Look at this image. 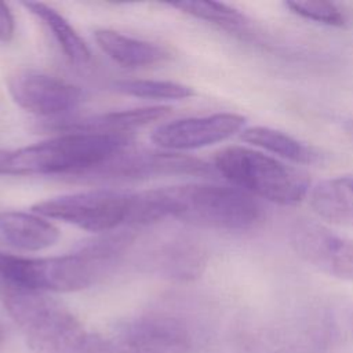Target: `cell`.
Masks as SVG:
<instances>
[{
  "label": "cell",
  "mask_w": 353,
  "mask_h": 353,
  "mask_svg": "<svg viewBox=\"0 0 353 353\" xmlns=\"http://www.w3.org/2000/svg\"><path fill=\"white\" fill-rule=\"evenodd\" d=\"M165 218L228 232L255 228L263 218L259 201L234 188L214 183H189L143 190L132 194L127 225H152Z\"/></svg>",
  "instance_id": "1"
},
{
  "label": "cell",
  "mask_w": 353,
  "mask_h": 353,
  "mask_svg": "<svg viewBox=\"0 0 353 353\" xmlns=\"http://www.w3.org/2000/svg\"><path fill=\"white\" fill-rule=\"evenodd\" d=\"M132 244V233L109 232L62 256L28 258L0 252V283L43 292L79 291L110 272Z\"/></svg>",
  "instance_id": "2"
},
{
  "label": "cell",
  "mask_w": 353,
  "mask_h": 353,
  "mask_svg": "<svg viewBox=\"0 0 353 353\" xmlns=\"http://www.w3.org/2000/svg\"><path fill=\"white\" fill-rule=\"evenodd\" d=\"M130 142L128 134L65 132L34 145L0 150V175L81 176L127 149Z\"/></svg>",
  "instance_id": "3"
},
{
  "label": "cell",
  "mask_w": 353,
  "mask_h": 353,
  "mask_svg": "<svg viewBox=\"0 0 353 353\" xmlns=\"http://www.w3.org/2000/svg\"><path fill=\"white\" fill-rule=\"evenodd\" d=\"M10 317L39 353H83L88 332L58 301L43 291L0 283Z\"/></svg>",
  "instance_id": "4"
},
{
  "label": "cell",
  "mask_w": 353,
  "mask_h": 353,
  "mask_svg": "<svg viewBox=\"0 0 353 353\" xmlns=\"http://www.w3.org/2000/svg\"><path fill=\"white\" fill-rule=\"evenodd\" d=\"M212 167L234 188L280 205H295L310 190L309 178L303 171L247 146L218 150Z\"/></svg>",
  "instance_id": "5"
},
{
  "label": "cell",
  "mask_w": 353,
  "mask_h": 353,
  "mask_svg": "<svg viewBox=\"0 0 353 353\" xmlns=\"http://www.w3.org/2000/svg\"><path fill=\"white\" fill-rule=\"evenodd\" d=\"M194 330L171 314H146L106 334H88L83 353H192Z\"/></svg>",
  "instance_id": "6"
},
{
  "label": "cell",
  "mask_w": 353,
  "mask_h": 353,
  "mask_svg": "<svg viewBox=\"0 0 353 353\" xmlns=\"http://www.w3.org/2000/svg\"><path fill=\"white\" fill-rule=\"evenodd\" d=\"M131 203V192L98 189L47 199L36 203L32 211L88 232L109 233L127 225Z\"/></svg>",
  "instance_id": "7"
},
{
  "label": "cell",
  "mask_w": 353,
  "mask_h": 353,
  "mask_svg": "<svg viewBox=\"0 0 353 353\" xmlns=\"http://www.w3.org/2000/svg\"><path fill=\"white\" fill-rule=\"evenodd\" d=\"M211 165L200 159L176 152L124 149L98 168L81 175V178L131 181L164 175L208 176L215 171Z\"/></svg>",
  "instance_id": "8"
},
{
  "label": "cell",
  "mask_w": 353,
  "mask_h": 353,
  "mask_svg": "<svg viewBox=\"0 0 353 353\" xmlns=\"http://www.w3.org/2000/svg\"><path fill=\"white\" fill-rule=\"evenodd\" d=\"M288 240L306 263L330 276L353 280V240L310 219H296L290 226Z\"/></svg>",
  "instance_id": "9"
},
{
  "label": "cell",
  "mask_w": 353,
  "mask_h": 353,
  "mask_svg": "<svg viewBox=\"0 0 353 353\" xmlns=\"http://www.w3.org/2000/svg\"><path fill=\"white\" fill-rule=\"evenodd\" d=\"M14 102L37 116H59L74 109L83 101V91L62 79L37 72L18 70L7 81Z\"/></svg>",
  "instance_id": "10"
},
{
  "label": "cell",
  "mask_w": 353,
  "mask_h": 353,
  "mask_svg": "<svg viewBox=\"0 0 353 353\" xmlns=\"http://www.w3.org/2000/svg\"><path fill=\"white\" fill-rule=\"evenodd\" d=\"M245 117L222 112L164 123L152 132V141L168 152L193 150L222 142L244 130Z\"/></svg>",
  "instance_id": "11"
},
{
  "label": "cell",
  "mask_w": 353,
  "mask_h": 353,
  "mask_svg": "<svg viewBox=\"0 0 353 353\" xmlns=\"http://www.w3.org/2000/svg\"><path fill=\"white\" fill-rule=\"evenodd\" d=\"M149 272L161 277L190 281L197 279L207 263L204 248L188 237H172L153 245L142 258Z\"/></svg>",
  "instance_id": "12"
},
{
  "label": "cell",
  "mask_w": 353,
  "mask_h": 353,
  "mask_svg": "<svg viewBox=\"0 0 353 353\" xmlns=\"http://www.w3.org/2000/svg\"><path fill=\"white\" fill-rule=\"evenodd\" d=\"M171 114L170 106L156 105L120 112H108L80 120L58 123L55 130L63 132H95V134H127L131 130L149 125Z\"/></svg>",
  "instance_id": "13"
},
{
  "label": "cell",
  "mask_w": 353,
  "mask_h": 353,
  "mask_svg": "<svg viewBox=\"0 0 353 353\" xmlns=\"http://www.w3.org/2000/svg\"><path fill=\"white\" fill-rule=\"evenodd\" d=\"M0 234L10 245L22 251H41L59 239L58 228L33 211H1Z\"/></svg>",
  "instance_id": "14"
},
{
  "label": "cell",
  "mask_w": 353,
  "mask_h": 353,
  "mask_svg": "<svg viewBox=\"0 0 353 353\" xmlns=\"http://www.w3.org/2000/svg\"><path fill=\"white\" fill-rule=\"evenodd\" d=\"M307 199L319 218L334 225H353V174L316 183Z\"/></svg>",
  "instance_id": "15"
},
{
  "label": "cell",
  "mask_w": 353,
  "mask_h": 353,
  "mask_svg": "<svg viewBox=\"0 0 353 353\" xmlns=\"http://www.w3.org/2000/svg\"><path fill=\"white\" fill-rule=\"evenodd\" d=\"M94 37L98 47L112 61L125 68L150 66L170 58L165 48L150 41L125 36L113 29H97Z\"/></svg>",
  "instance_id": "16"
},
{
  "label": "cell",
  "mask_w": 353,
  "mask_h": 353,
  "mask_svg": "<svg viewBox=\"0 0 353 353\" xmlns=\"http://www.w3.org/2000/svg\"><path fill=\"white\" fill-rule=\"evenodd\" d=\"M240 139L295 164H313L320 160L319 152L292 135L265 127L254 125L240 132Z\"/></svg>",
  "instance_id": "17"
},
{
  "label": "cell",
  "mask_w": 353,
  "mask_h": 353,
  "mask_svg": "<svg viewBox=\"0 0 353 353\" xmlns=\"http://www.w3.org/2000/svg\"><path fill=\"white\" fill-rule=\"evenodd\" d=\"M170 6L243 40H255L258 37L255 23L245 14L228 4L216 1H178Z\"/></svg>",
  "instance_id": "18"
},
{
  "label": "cell",
  "mask_w": 353,
  "mask_h": 353,
  "mask_svg": "<svg viewBox=\"0 0 353 353\" xmlns=\"http://www.w3.org/2000/svg\"><path fill=\"white\" fill-rule=\"evenodd\" d=\"M33 15L43 21V23L51 30L54 39L59 44L65 57L74 65H85L91 59V51L87 43L80 37L77 30L70 25V22L59 14L52 7L37 3V1H23Z\"/></svg>",
  "instance_id": "19"
},
{
  "label": "cell",
  "mask_w": 353,
  "mask_h": 353,
  "mask_svg": "<svg viewBox=\"0 0 353 353\" xmlns=\"http://www.w3.org/2000/svg\"><path fill=\"white\" fill-rule=\"evenodd\" d=\"M113 88L124 95L156 101H181L194 95L192 87L170 80H120L113 84Z\"/></svg>",
  "instance_id": "20"
},
{
  "label": "cell",
  "mask_w": 353,
  "mask_h": 353,
  "mask_svg": "<svg viewBox=\"0 0 353 353\" xmlns=\"http://www.w3.org/2000/svg\"><path fill=\"white\" fill-rule=\"evenodd\" d=\"M285 7L310 21H316L328 26H342L346 22V18L341 8L330 1H287Z\"/></svg>",
  "instance_id": "21"
},
{
  "label": "cell",
  "mask_w": 353,
  "mask_h": 353,
  "mask_svg": "<svg viewBox=\"0 0 353 353\" xmlns=\"http://www.w3.org/2000/svg\"><path fill=\"white\" fill-rule=\"evenodd\" d=\"M15 33V19L7 3L0 1V41L8 43Z\"/></svg>",
  "instance_id": "22"
},
{
  "label": "cell",
  "mask_w": 353,
  "mask_h": 353,
  "mask_svg": "<svg viewBox=\"0 0 353 353\" xmlns=\"http://www.w3.org/2000/svg\"><path fill=\"white\" fill-rule=\"evenodd\" d=\"M349 325H350V328L353 331V307H352V310L349 313Z\"/></svg>",
  "instance_id": "23"
},
{
  "label": "cell",
  "mask_w": 353,
  "mask_h": 353,
  "mask_svg": "<svg viewBox=\"0 0 353 353\" xmlns=\"http://www.w3.org/2000/svg\"><path fill=\"white\" fill-rule=\"evenodd\" d=\"M1 338H3V328H1V325H0V341H1Z\"/></svg>",
  "instance_id": "24"
}]
</instances>
